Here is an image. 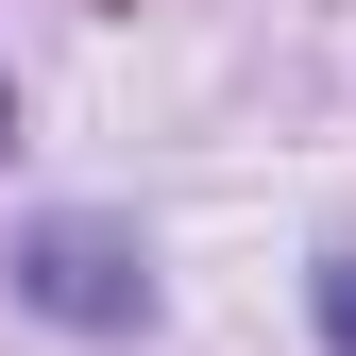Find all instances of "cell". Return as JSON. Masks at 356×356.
Returning <instances> with one entry per match:
<instances>
[{"instance_id":"obj_1","label":"cell","mask_w":356,"mask_h":356,"mask_svg":"<svg viewBox=\"0 0 356 356\" xmlns=\"http://www.w3.org/2000/svg\"><path fill=\"white\" fill-rule=\"evenodd\" d=\"M17 289L51 305V323H136V305H153L136 238H102V220H34V238H17Z\"/></svg>"},{"instance_id":"obj_2","label":"cell","mask_w":356,"mask_h":356,"mask_svg":"<svg viewBox=\"0 0 356 356\" xmlns=\"http://www.w3.org/2000/svg\"><path fill=\"white\" fill-rule=\"evenodd\" d=\"M323 339L356 356V254H323Z\"/></svg>"}]
</instances>
